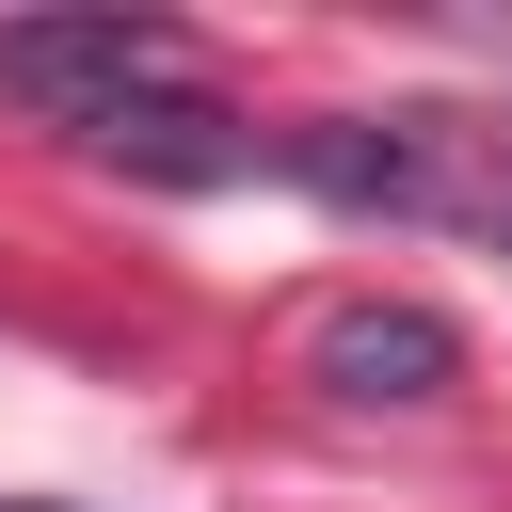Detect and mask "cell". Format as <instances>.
Wrapping results in <instances>:
<instances>
[{
	"label": "cell",
	"mask_w": 512,
	"mask_h": 512,
	"mask_svg": "<svg viewBox=\"0 0 512 512\" xmlns=\"http://www.w3.org/2000/svg\"><path fill=\"white\" fill-rule=\"evenodd\" d=\"M192 80V48L160 32V16H0V96L16 112H48V128H112V112H144V96H176Z\"/></svg>",
	"instance_id": "obj_1"
},
{
	"label": "cell",
	"mask_w": 512,
	"mask_h": 512,
	"mask_svg": "<svg viewBox=\"0 0 512 512\" xmlns=\"http://www.w3.org/2000/svg\"><path fill=\"white\" fill-rule=\"evenodd\" d=\"M304 368H320V400H448L464 384V336L432 304H336L304 336Z\"/></svg>",
	"instance_id": "obj_2"
},
{
	"label": "cell",
	"mask_w": 512,
	"mask_h": 512,
	"mask_svg": "<svg viewBox=\"0 0 512 512\" xmlns=\"http://www.w3.org/2000/svg\"><path fill=\"white\" fill-rule=\"evenodd\" d=\"M96 160H112V176H160V192H224V176H256L272 144H256L240 112H208V96L176 80V96H144V112H112V128H96Z\"/></svg>",
	"instance_id": "obj_3"
},
{
	"label": "cell",
	"mask_w": 512,
	"mask_h": 512,
	"mask_svg": "<svg viewBox=\"0 0 512 512\" xmlns=\"http://www.w3.org/2000/svg\"><path fill=\"white\" fill-rule=\"evenodd\" d=\"M432 224H464V240H512V128H464V112H432Z\"/></svg>",
	"instance_id": "obj_4"
},
{
	"label": "cell",
	"mask_w": 512,
	"mask_h": 512,
	"mask_svg": "<svg viewBox=\"0 0 512 512\" xmlns=\"http://www.w3.org/2000/svg\"><path fill=\"white\" fill-rule=\"evenodd\" d=\"M0 512H48V496H0Z\"/></svg>",
	"instance_id": "obj_5"
}]
</instances>
